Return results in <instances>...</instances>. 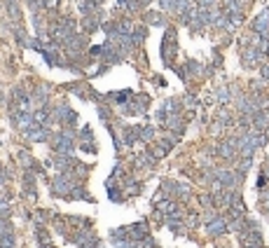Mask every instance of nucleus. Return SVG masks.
<instances>
[{"label": "nucleus", "mask_w": 269, "mask_h": 248, "mask_svg": "<svg viewBox=\"0 0 269 248\" xmlns=\"http://www.w3.org/2000/svg\"><path fill=\"white\" fill-rule=\"evenodd\" d=\"M227 227H230V225H227L225 218H213V220L206 225V232H209L211 237H218V234H225Z\"/></svg>", "instance_id": "f257e3e1"}, {"label": "nucleus", "mask_w": 269, "mask_h": 248, "mask_svg": "<svg viewBox=\"0 0 269 248\" xmlns=\"http://www.w3.org/2000/svg\"><path fill=\"white\" fill-rule=\"evenodd\" d=\"M218 101H220V103H227V101H230V89H227V87H220V89H218Z\"/></svg>", "instance_id": "f03ea898"}]
</instances>
